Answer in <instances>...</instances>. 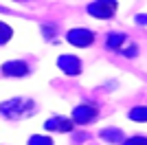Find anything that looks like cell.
<instances>
[{"label": "cell", "instance_id": "obj_11", "mask_svg": "<svg viewBox=\"0 0 147 145\" xmlns=\"http://www.w3.org/2000/svg\"><path fill=\"white\" fill-rule=\"evenodd\" d=\"M29 145H53V139H51V136L37 134V136H31L29 139Z\"/></svg>", "mask_w": 147, "mask_h": 145}, {"label": "cell", "instance_id": "obj_2", "mask_svg": "<svg viewBox=\"0 0 147 145\" xmlns=\"http://www.w3.org/2000/svg\"><path fill=\"white\" fill-rule=\"evenodd\" d=\"M66 37L73 46H79V48H88L94 42V33L90 29H70Z\"/></svg>", "mask_w": 147, "mask_h": 145}, {"label": "cell", "instance_id": "obj_10", "mask_svg": "<svg viewBox=\"0 0 147 145\" xmlns=\"http://www.w3.org/2000/svg\"><path fill=\"white\" fill-rule=\"evenodd\" d=\"M129 119H134V121H147V108H143V106L132 108V110H129Z\"/></svg>", "mask_w": 147, "mask_h": 145}, {"label": "cell", "instance_id": "obj_8", "mask_svg": "<svg viewBox=\"0 0 147 145\" xmlns=\"http://www.w3.org/2000/svg\"><path fill=\"white\" fill-rule=\"evenodd\" d=\"M125 42V35H123V33H110V35H108V40H105V46L108 48H112V51H121V44Z\"/></svg>", "mask_w": 147, "mask_h": 145}, {"label": "cell", "instance_id": "obj_6", "mask_svg": "<svg viewBox=\"0 0 147 145\" xmlns=\"http://www.w3.org/2000/svg\"><path fill=\"white\" fill-rule=\"evenodd\" d=\"M73 119H66V117H55V119H51L44 123V127L49 130V132H70L73 130Z\"/></svg>", "mask_w": 147, "mask_h": 145}, {"label": "cell", "instance_id": "obj_7", "mask_svg": "<svg viewBox=\"0 0 147 145\" xmlns=\"http://www.w3.org/2000/svg\"><path fill=\"white\" fill-rule=\"evenodd\" d=\"M2 72L5 75H9V77H24L26 72H29V64L22 60H16V62H7L5 66H2Z\"/></svg>", "mask_w": 147, "mask_h": 145}, {"label": "cell", "instance_id": "obj_12", "mask_svg": "<svg viewBox=\"0 0 147 145\" xmlns=\"http://www.w3.org/2000/svg\"><path fill=\"white\" fill-rule=\"evenodd\" d=\"M123 145H147V139L145 136H132V139H127Z\"/></svg>", "mask_w": 147, "mask_h": 145}, {"label": "cell", "instance_id": "obj_3", "mask_svg": "<svg viewBox=\"0 0 147 145\" xmlns=\"http://www.w3.org/2000/svg\"><path fill=\"white\" fill-rule=\"evenodd\" d=\"M117 11V2H90L88 13L94 18H112Z\"/></svg>", "mask_w": 147, "mask_h": 145}, {"label": "cell", "instance_id": "obj_4", "mask_svg": "<svg viewBox=\"0 0 147 145\" xmlns=\"http://www.w3.org/2000/svg\"><path fill=\"white\" fill-rule=\"evenodd\" d=\"M57 64H59V68L66 75H79L81 72V60L75 57V55H61L57 60Z\"/></svg>", "mask_w": 147, "mask_h": 145}, {"label": "cell", "instance_id": "obj_9", "mask_svg": "<svg viewBox=\"0 0 147 145\" xmlns=\"http://www.w3.org/2000/svg\"><path fill=\"white\" fill-rule=\"evenodd\" d=\"M11 35H13V29L9 26V24L0 22V44H7L9 40H11Z\"/></svg>", "mask_w": 147, "mask_h": 145}, {"label": "cell", "instance_id": "obj_1", "mask_svg": "<svg viewBox=\"0 0 147 145\" xmlns=\"http://www.w3.org/2000/svg\"><path fill=\"white\" fill-rule=\"evenodd\" d=\"M99 117V110L97 106H92V103H84V106H77V108L73 110V123H79V125H88V123H92V121H97Z\"/></svg>", "mask_w": 147, "mask_h": 145}, {"label": "cell", "instance_id": "obj_5", "mask_svg": "<svg viewBox=\"0 0 147 145\" xmlns=\"http://www.w3.org/2000/svg\"><path fill=\"white\" fill-rule=\"evenodd\" d=\"M9 108H11V115L9 117H24V112L33 110V103L22 101V99H16V101H11V103H2V106H0V110H2L5 115L9 112Z\"/></svg>", "mask_w": 147, "mask_h": 145}]
</instances>
